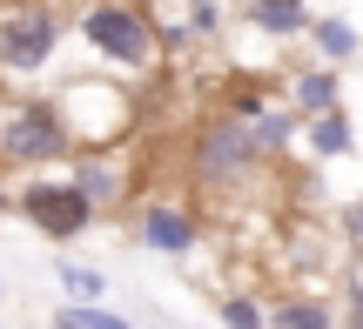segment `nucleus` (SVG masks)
Segmentation results:
<instances>
[{
	"mask_svg": "<svg viewBox=\"0 0 363 329\" xmlns=\"http://www.w3.org/2000/svg\"><path fill=\"white\" fill-rule=\"evenodd\" d=\"M81 34L94 40V54H108V61H121V67H148V54H155V34H148V21L128 0H94V7L81 13Z\"/></svg>",
	"mask_w": 363,
	"mask_h": 329,
	"instance_id": "7ed1b4c3",
	"label": "nucleus"
},
{
	"mask_svg": "<svg viewBox=\"0 0 363 329\" xmlns=\"http://www.w3.org/2000/svg\"><path fill=\"white\" fill-rule=\"evenodd\" d=\"M249 21L262 27V34H303V21H310V13H303V0H256V7H249Z\"/></svg>",
	"mask_w": 363,
	"mask_h": 329,
	"instance_id": "6e6552de",
	"label": "nucleus"
},
{
	"mask_svg": "<svg viewBox=\"0 0 363 329\" xmlns=\"http://www.w3.org/2000/svg\"><path fill=\"white\" fill-rule=\"evenodd\" d=\"M310 148H316V155H350V121H343L337 108L310 115Z\"/></svg>",
	"mask_w": 363,
	"mask_h": 329,
	"instance_id": "1a4fd4ad",
	"label": "nucleus"
},
{
	"mask_svg": "<svg viewBox=\"0 0 363 329\" xmlns=\"http://www.w3.org/2000/svg\"><path fill=\"white\" fill-rule=\"evenodd\" d=\"M61 47V21L48 7H7L0 13V74H40Z\"/></svg>",
	"mask_w": 363,
	"mask_h": 329,
	"instance_id": "f03ea898",
	"label": "nucleus"
},
{
	"mask_svg": "<svg viewBox=\"0 0 363 329\" xmlns=\"http://www.w3.org/2000/svg\"><path fill=\"white\" fill-rule=\"evenodd\" d=\"M269 323H289V329H323V323H330V309H323V303H276V309H269Z\"/></svg>",
	"mask_w": 363,
	"mask_h": 329,
	"instance_id": "ddd939ff",
	"label": "nucleus"
},
{
	"mask_svg": "<svg viewBox=\"0 0 363 329\" xmlns=\"http://www.w3.org/2000/svg\"><path fill=\"white\" fill-rule=\"evenodd\" d=\"M262 161V148H256V128L249 121H235V115H222V121H208L202 128V142H195V175H202L208 188H222V182H242L249 168Z\"/></svg>",
	"mask_w": 363,
	"mask_h": 329,
	"instance_id": "20e7f679",
	"label": "nucleus"
},
{
	"mask_svg": "<svg viewBox=\"0 0 363 329\" xmlns=\"http://www.w3.org/2000/svg\"><path fill=\"white\" fill-rule=\"evenodd\" d=\"M0 155L13 168H48L67 155V115L54 101H13L0 115Z\"/></svg>",
	"mask_w": 363,
	"mask_h": 329,
	"instance_id": "f257e3e1",
	"label": "nucleus"
},
{
	"mask_svg": "<svg viewBox=\"0 0 363 329\" xmlns=\"http://www.w3.org/2000/svg\"><path fill=\"white\" fill-rule=\"evenodd\" d=\"M222 316L229 323H269V309H256L249 296H235V303H222Z\"/></svg>",
	"mask_w": 363,
	"mask_h": 329,
	"instance_id": "dca6fc26",
	"label": "nucleus"
},
{
	"mask_svg": "<svg viewBox=\"0 0 363 329\" xmlns=\"http://www.w3.org/2000/svg\"><path fill=\"white\" fill-rule=\"evenodd\" d=\"M296 108H303V115H323V108H337V74H323V67L296 74Z\"/></svg>",
	"mask_w": 363,
	"mask_h": 329,
	"instance_id": "9d476101",
	"label": "nucleus"
},
{
	"mask_svg": "<svg viewBox=\"0 0 363 329\" xmlns=\"http://www.w3.org/2000/svg\"><path fill=\"white\" fill-rule=\"evenodd\" d=\"M61 289H67V296H74V303H94V296H101V289H108V282H101V276H94V269H74V262H67V269H61Z\"/></svg>",
	"mask_w": 363,
	"mask_h": 329,
	"instance_id": "4468645a",
	"label": "nucleus"
},
{
	"mask_svg": "<svg viewBox=\"0 0 363 329\" xmlns=\"http://www.w3.org/2000/svg\"><path fill=\"white\" fill-rule=\"evenodd\" d=\"M142 249H155V255H189V249H195V222H189V209L155 202V209L142 215Z\"/></svg>",
	"mask_w": 363,
	"mask_h": 329,
	"instance_id": "423d86ee",
	"label": "nucleus"
},
{
	"mask_svg": "<svg viewBox=\"0 0 363 329\" xmlns=\"http://www.w3.org/2000/svg\"><path fill=\"white\" fill-rule=\"evenodd\" d=\"M316 47H323V61H350V54H357V34L343 21H316Z\"/></svg>",
	"mask_w": 363,
	"mask_h": 329,
	"instance_id": "f8f14e48",
	"label": "nucleus"
},
{
	"mask_svg": "<svg viewBox=\"0 0 363 329\" xmlns=\"http://www.w3.org/2000/svg\"><path fill=\"white\" fill-rule=\"evenodd\" d=\"M74 182H81V195H88L94 209H115V202H121V188H128L115 161H81V168H74Z\"/></svg>",
	"mask_w": 363,
	"mask_h": 329,
	"instance_id": "0eeeda50",
	"label": "nucleus"
},
{
	"mask_svg": "<svg viewBox=\"0 0 363 329\" xmlns=\"http://www.w3.org/2000/svg\"><path fill=\"white\" fill-rule=\"evenodd\" d=\"M249 128H256V148H262V155L289 142V115H256V121H249Z\"/></svg>",
	"mask_w": 363,
	"mask_h": 329,
	"instance_id": "2eb2a0df",
	"label": "nucleus"
},
{
	"mask_svg": "<svg viewBox=\"0 0 363 329\" xmlns=\"http://www.w3.org/2000/svg\"><path fill=\"white\" fill-rule=\"evenodd\" d=\"M0 215H7V188H0Z\"/></svg>",
	"mask_w": 363,
	"mask_h": 329,
	"instance_id": "f3484780",
	"label": "nucleus"
},
{
	"mask_svg": "<svg viewBox=\"0 0 363 329\" xmlns=\"http://www.w3.org/2000/svg\"><path fill=\"white\" fill-rule=\"evenodd\" d=\"M61 329H121V309H88V303H61L54 309Z\"/></svg>",
	"mask_w": 363,
	"mask_h": 329,
	"instance_id": "9b49d317",
	"label": "nucleus"
},
{
	"mask_svg": "<svg viewBox=\"0 0 363 329\" xmlns=\"http://www.w3.org/2000/svg\"><path fill=\"white\" fill-rule=\"evenodd\" d=\"M21 215L40 229V236L67 242V236H81V229L94 222V202L81 195V182H27L21 188Z\"/></svg>",
	"mask_w": 363,
	"mask_h": 329,
	"instance_id": "39448f33",
	"label": "nucleus"
}]
</instances>
